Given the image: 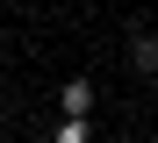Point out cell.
Segmentation results:
<instances>
[{
	"label": "cell",
	"instance_id": "obj_1",
	"mask_svg": "<svg viewBox=\"0 0 158 143\" xmlns=\"http://www.w3.org/2000/svg\"><path fill=\"white\" fill-rule=\"evenodd\" d=\"M58 107H65V114H94V79H65Z\"/></svg>",
	"mask_w": 158,
	"mask_h": 143
},
{
	"label": "cell",
	"instance_id": "obj_2",
	"mask_svg": "<svg viewBox=\"0 0 158 143\" xmlns=\"http://www.w3.org/2000/svg\"><path fill=\"white\" fill-rule=\"evenodd\" d=\"M58 143H94L86 136V114H58Z\"/></svg>",
	"mask_w": 158,
	"mask_h": 143
},
{
	"label": "cell",
	"instance_id": "obj_3",
	"mask_svg": "<svg viewBox=\"0 0 158 143\" xmlns=\"http://www.w3.org/2000/svg\"><path fill=\"white\" fill-rule=\"evenodd\" d=\"M129 57H137L144 72H158V36H137V43H129Z\"/></svg>",
	"mask_w": 158,
	"mask_h": 143
}]
</instances>
